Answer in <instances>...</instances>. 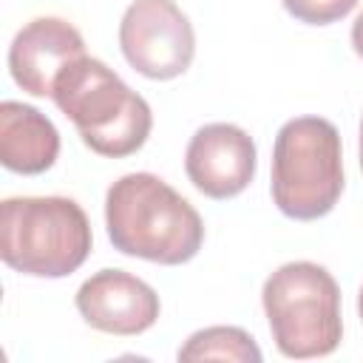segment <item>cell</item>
Segmentation results:
<instances>
[{
  "label": "cell",
  "mask_w": 363,
  "mask_h": 363,
  "mask_svg": "<svg viewBox=\"0 0 363 363\" xmlns=\"http://www.w3.org/2000/svg\"><path fill=\"white\" fill-rule=\"evenodd\" d=\"M352 48H354V54L363 60V11L354 17V23H352Z\"/></svg>",
  "instance_id": "13"
},
{
  "label": "cell",
  "mask_w": 363,
  "mask_h": 363,
  "mask_svg": "<svg viewBox=\"0 0 363 363\" xmlns=\"http://www.w3.org/2000/svg\"><path fill=\"white\" fill-rule=\"evenodd\" d=\"M105 227L113 250L164 267L187 264L204 244L199 210L156 173H125L108 187Z\"/></svg>",
  "instance_id": "1"
},
{
  "label": "cell",
  "mask_w": 363,
  "mask_h": 363,
  "mask_svg": "<svg viewBox=\"0 0 363 363\" xmlns=\"http://www.w3.org/2000/svg\"><path fill=\"white\" fill-rule=\"evenodd\" d=\"M74 303L82 320L105 335H142L159 320L162 309L159 295L147 281L111 267L85 278Z\"/></svg>",
  "instance_id": "8"
},
{
  "label": "cell",
  "mask_w": 363,
  "mask_h": 363,
  "mask_svg": "<svg viewBox=\"0 0 363 363\" xmlns=\"http://www.w3.org/2000/svg\"><path fill=\"white\" fill-rule=\"evenodd\" d=\"M281 6L298 23H306V26H329V23L343 20L357 6V0H281Z\"/></svg>",
  "instance_id": "12"
},
{
  "label": "cell",
  "mask_w": 363,
  "mask_h": 363,
  "mask_svg": "<svg viewBox=\"0 0 363 363\" xmlns=\"http://www.w3.org/2000/svg\"><path fill=\"white\" fill-rule=\"evenodd\" d=\"M119 48L147 79L182 77L196 54V34L176 0H133L119 23Z\"/></svg>",
  "instance_id": "6"
},
{
  "label": "cell",
  "mask_w": 363,
  "mask_h": 363,
  "mask_svg": "<svg viewBox=\"0 0 363 363\" xmlns=\"http://www.w3.org/2000/svg\"><path fill=\"white\" fill-rule=\"evenodd\" d=\"M357 309H360V318H363V286H360V295H357Z\"/></svg>",
  "instance_id": "14"
},
{
  "label": "cell",
  "mask_w": 363,
  "mask_h": 363,
  "mask_svg": "<svg viewBox=\"0 0 363 363\" xmlns=\"http://www.w3.org/2000/svg\"><path fill=\"white\" fill-rule=\"evenodd\" d=\"M255 164L252 136L233 122L201 125L184 153V170L193 187L218 201L244 193L255 176Z\"/></svg>",
  "instance_id": "7"
},
{
  "label": "cell",
  "mask_w": 363,
  "mask_h": 363,
  "mask_svg": "<svg viewBox=\"0 0 363 363\" xmlns=\"http://www.w3.org/2000/svg\"><path fill=\"white\" fill-rule=\"evenodd\" d=\"M179 360H238V363H258L261 349L255 346L252 335L238 326H207L193 332L176 354Z\"/></svg>",
  "instance_id": "11"
},
{
  "label": "cell",
  "mask_w": 363,
  "mask_h": 363,
  "mask_svg": "<svg viewBox=\"0 0 363 363\" xmlns=\"http://www.w3.org/2000/svg\"><path fill=\"white\" fill-rule=\"evenodd\" d=\"M79 57H85V40L68 20L34 17L9 45V71L26 94L51 96L60 71Z\"/></svg>",
  "instance_id": "9"
},
{
  "label": "cell",
  "mask_w": 363,
  "mask_h": 363,
  "mask_svg": "<svg viewBox=\"0 0 363 363\" xmlns=\"http://www.w3.org/2000/svg\"><path fill=\"white\" fill-rule=\"evenodd\" d=\"M360 167H363V122H360Z\"/></svg>",
  "instance_id": "15"
},
{
  "label": "cell",
  "mask_w": 363,
  "mask_h": 363,
  "mask_svg": "<svg viewBox=\"0 0 363 363\" xmlns=\"http://www.w3.org/2000/svg\"><path fill=\"white\" fill-rule=\"evenodd\" d=\"M60 156V130L34 105L0 102V162L11 173H45Z\"/></svg>",
  "instance_id": "10"
},
{
  "label": "cell",
  "mask_w": 363,
  "mask_h": 363,
  "mask_svg": "<svg viewBox=\"0 0 363 363\" xmlns=\"http://www.w3.org/2000/svg\"><path fill=\"white\" fill-rule=\"evenodd\" d=\"M269 193L295 221H315L335 210L343 193V145L323 116H295L281 125L272 145Z\"/></svg>",
  "instance_id": "4"
},
{
  "label": "cell",
  "mask_w": 363,
  "mask_h": 363,
  "mask_svg": "<svg viewBox=\"0 0 363 363\" xmlns=\"http://www.w3.org/2000/svg\"><path fill=\"white\" fill-rule=\"evenodd\" d=\"M91 221L68 196H11L0 207V255L14 272L65 278L91 255Z\"/></svg>",
  "instance_id": "3"
},
{
  "label": "cell",
  "mask_w": 363,
  "mask_h": 363,
  "mask_svg": "<svg viewBox=\"0 0 363 363\" xmlns=\"http://www.w3.org/2000/svg\"><path fill=\"white\" fill-rule=\"evenodd\" d=\"M51 99L74 122L82 145L108 159L136 153L153 128L145 96L113 68L88 54L60 71Z\"/></svg>",
  "instance_id": "2"
},
{
  "label": "cell",
  "mask_w": 363,
  "mask_h": 363,
  "mask_svg": "<svg viewBox=\"0 0 363 363\" xmlns=\"http://www.w3.org/2000/svg\"><path fill=\"white\" fill-rule=\"evenodd\" d=\"M261 303L275 349L284 357H326L340 346V286L326 267L315 261L278 267L264 281Z\"/></svg>",
  "instance_id": "5"
}]
</instances>
